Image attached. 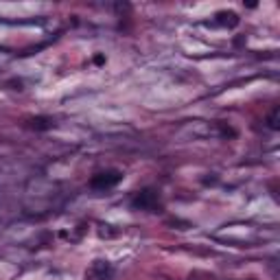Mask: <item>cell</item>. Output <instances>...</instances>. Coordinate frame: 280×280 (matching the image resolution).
Here are the masks:
<instances>
[{
  "label": "cell",
  "instance_id": "obj_6",
  "mask_svg": "<svg viewBox=\"0 0 280 280\" xmlns=\"http://www.w3.org/2000/svg\"><path fill=\"white\" fill-rule=\"evenodd\" d=\"M267 127L269 129H280V107H274L269 112V116H267Z\"/></svg>",
  "mask_w": 280,
  "mask_h": 280
},
{
  "label": "cell",
  "instance_id": "obj_7",
  "mask_svg": "<svg viewBox=\"0 0 280 280\" xmlns=\"http://www.w3.org/2000/svg\"><path fill=\"white\" fill-rule=\"evenodd\" d=\"M217 125H219V131H221V136H223V138H234V136H237V131H234L230 125H226V123H217Z\"/></svg>",
  "mask_w": 280,
  "mask_h": 280
},
{
  "label": "cell",
  "instance_id": "obj_4",
  "mask_svg": "<svg viewBox=\"0 0 280 280\" xmlns=\"http://www.w3.org/2000/svg\"><path fill=\"white\" fill-rule=\"evenodd\" d=\"M215 22L219 26H226V29H234V26H239V22L241 18L237 16L234 11H217V16H215Z\"/></svg>",
  "mask_w": 280,
  "mask_h": 280
},
{
  "label": "cell",
  "instance_id": "obj_1",
  "mask_svg": "<svg viewBox=\"0 0 280 280\" xmlns=\"http://www.w3.org/2000/svg\"><path fill=\"white\" fill-rule=\"evenodd\" d=\"M131 208L134 210H145V212H160L162 204H160V193L156 188H143L138 190L131 200Z\"/></svg>",
  "mask_w": 280,
  "mask_h": 280
},
{
  "label": "cell",
  "instance_id": "obj_5",
  "mask_svg": "<svg viewBox=\"0 0 280 280\" xmlns=\"http://www.w3.org/2000/svg\"><path fill=\"white\" fill-rule=\"evenodd\" d=\"M55 125L53 119H48V116H33V119L26 121V127L29 129H35V131H46Z\"/></svg>",
  "mask_w": 280,
  "mask_h": 280
},
{
  "label": "cell",
  "instance_id": "obj_3",
  "mask_svg": "<svg viewBox=\"0 0 280 280\" xmlns=\"http://www.w3.org/2000/svg\"><path fill=\"white\" fill-rule=\"evenodd\" d=\"M114 274V269H112V265H109L107 261H94L90 265V269H88V274H86V280H109Z\"/></svg>",
  "mask_w": 280,
  "mask_h": 280
},
{
  "label": "cell",
  "instance_id": "obj_2",
  "mask_svg": "<svg viewBox=\"0 0 280 280\" xmlns=\"http://www.w3.org/2000/svg\"><path fill=\"white\" fill-rule=\"evenodd\" d=\"M121 180H123V171H119V169H105V171H99L90 178V188L92 190H109Z\"/></svg>",
  "mask_w": 280,
  "mask_h": 280
}]
</instances>
